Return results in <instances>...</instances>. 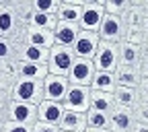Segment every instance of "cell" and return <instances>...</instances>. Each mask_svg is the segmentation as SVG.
Segmentation results:
<instances>
[{
    "label": "cell",
    "mask_w": 148,
    "mask_h": 132,
    "mask_svg": "<svg viewBox=\"0 0 148 132\" xmlns=\"http://www.w3.org/2000/svg\"><path fill=\"white\" fill-rule=\"evenodd\" d=\"M25 23L16 17L10 2H0V37H8L16 46L25 44Z\"/></svg>",
    "instance_id": "cell-1"
},
{
    "label": "cell",
    "mask_w": 148,
    "mask_h": 132,
    "mask_svg": "<svg viewBox=\"0 0 148 132\" xmlns=\"http://www.w3.org/2000/svg\"><path fill=\"white\" fill-rule=\"evenodd\" d=\"M103 6H105V0H84L82 12H80V19H78V29L97 33L101 23H103V17H105Z\"/></svg>",
    "instance_id": "cell-2"
},
{
    "label": "cell",
    "mask_w": 148,
    "mask_h": 132,
    "mask_svg": "<svg viewBox=\"0 0 148 132\" xmlns=\"http://www.w3.org/2000/svg\"><path fill=\"white\" fill-rule=\"evenodd\" d=\"M10 99L21 101V103H31L39 105L43 101V87L41 81H16L10 89Z\"/></svg>",
    "instance_id": "cell-3"
},
{
    "label": "cell",
    "mask_w": 148,
    "mask_h": 132,
    "mask_svg": "<svg viewBox=\"0 0 148 132\" xmlns=\"http://www.w3.org/2000/svg\"><path fill=\"white\" fill-rule=\"evenodd\" d=\"M74 64V54L70 48H62V46H53L49 50L47 56V74L53 77H68V72Z\"/></svg>",
    "instance_id": "cell-4"
},
{
    "label": "cell",
    "mask_w": 148,
    "mask_h": 132,
    "mask_svg": "<svg viewBox=\"0 0 148 132\" xmlns=\"http://www.w3.org/2000/svg\"><path fill=\"white\" fill-rule=\"evenodd\" d=\"M62 107L66 111H78V114H86L90 107V87L82 85H70L66 91V97L62 101Z\"/></svg>",
    "instance_id": "cell-5"
},
{
    "label": "cell",
    "mask_w": 148,
    "mask_h": 132,
    "mask_svg": "<svg viewBox=\"0 0 148 132\" xmlns=\"http://www.w3.org/2000/svg\"><path fill=\"white\" fill-rule=\"evenodd\" d=\"M92 66H95V70L115 72V68L119 66V44L101 41L95 58H92Z\"/></svg>",
    "instance_id": "cell-6"
},
{
    "label": "cell",
    "mask_w": 148,
    "mask_h": 132,
    "mask_svg": "<svg viewBox=\"0 0 148 132\" xmlns=\"http://www.w3.org/2000/svg\"><path fill=\"white\" fill-rule=\"evenodd\" d=\"M4 120L6 122H14V124L33 126L37 122V105L21 103V101H12L10 99L6 109H4Z\"/></svg>",
    "instance_id": "cell-7"
},
{
    "label": "cell",
    "mask_w": 148,
    "mask_h": 132,
    "mask_svg": "<svg viewBox=\"0 0 148 132\" xmlns=\"http://www.w3.org/2000/svg\"><path fill=\"white\" fill-rule=\"evenodd\" d=\"M99 35L97 33H90V31H80L76 35V41H74L72 46V54H74V58H78V60H90L95 58V54L99 50Z\"/></svg>",
    "instance_id": "cell-8"
},
{
    "label": "cell",
    "mask_w": 148,
    "mask_h": 132,
    "mask_svg": "<svg viewBox=\"0 0 148 132\" xmlns=\"http://www.w3.org/2000/svg\"><path fill=\"white\" fill-rule=\"evenodd\" d=\"M123 31H125V25H123V19L121 17H113V15H105L103 17V23L97 31L99 39L101 41H107V44H119L123 39Z\"/></svg>",
    "instance_id": "cell-9"
},
{
    "label": "cell",
    "mask_w": 148,
    "mask_h": 132,
    "mask_svg": "<svg viewBox=\"0 0 148 132\" xmlns=\"http://www.w3.org/2000/svg\"><path fill=\"white\" fill-rule=\"evenodd\" d=\"M43 87V101H56L62 103L66 97V91L70 87L66 77H53V74H47V77L41 81Z\"/></svg>",
    "instance_id": "cell-10"
},
{
    "label": "cell",
    "mask_w": 148,
    "mask_h": 132,
    "mask_svg": "<svg viewBox=\"0 0 148 132\" xmlns=\"http://www.w3.org/2000/svg\"><path fill=\"white\" fill-rule=\"evenodd\" d=\"M95 74V66L90 60H78L74 58V64L68 72V83L70 85H82V87H90V79Z\"/></svg>",
    "instance_id": "cell-11"
},
{
    "label": "cell",
    "mask_w": 148,
    "mask_h": 132,
    "mask_svg": "<svg viewBox=\"0 0 148 132\" xmlns=\"http://www.w3.org/2000/svg\"><path fill=\"white\" fill-rule=\"evenodd\" d=\"M107 118H109V132H130L134 124V109L115 105L107 114Z\"/></svg>",
    "instance_id": "cell-12"
},
{
    "label": "cell",
    "mask_w": 148,
    "mask_h": 132,
    "mask_svg": "<svg viewBox=\"0 0 148 132\" xmlns=\"http://www.w3.org/2000/svg\"><path fill=\"white\" fill-rule=\"evenodd\" d=\"M16 81H43L47 77L45 64H31V62H10Z\"/></svg>",
    "instance_id": "cell-13"
},
{
    "label": "cell",
    "mask_w": 148,
    "mask_h": 132,
    "mask_svg": "<svg viewBox=\"0 0 148 132\" xmlns=\"http://www.w3.org/2000/svg\"><path fill=\"white\" fill-rule=\"evenodd\" d=\"M80 33L78 23H66V21H58L53 29V46H62V48H70L76 41V35Z\"/></svg>",
    "instance_id": "cell-14"
},
{
    "label": "cell",
    "mask_w": 148,
    "mask_h": 132,
    "mask_svg": "<svg viewBox=\"0 0 148 132\" xmlns=\"http://www.w3.org/2000/svg\"><path fill=\"white\" fill-rule=\"evenodd\" d=\"M64 116V107L62 103L56 101H41L37 105V122L41 124H49V126H58L60 120Z\"/></svg>",
    "instance_id": "cell-15"
},
{
    "label": "cell",
    "mask_w": 148,
    "mask_h": 132,
    "mask_svg": "<svg viewBox=\"0 0 148 132\" xmlns=\"http://www.w3.org/2000/svg\"><path fill=\"white\" fill-rule=\"evenodd\" d=\"M115 83L117 87H127V89H138L140 87V70L138 66H125V64H119L115 68Z\"/></svg>",
    "instance_id": "cell-16"
},
{
    "label": "cell",
    "mask_w": 148,
    "mask_h": 132,
    "mask_svg": "<svg viewBox=\"0 0 148 132\" xmlns=\"http://www.w3.org/2000/svg\"><path fill=\"white\" fill-rule=\"evenodd\" d=\"M25 44L35 46V48H43V50H51L53 48V33L27 25L25 27Z\"/></svg>",
    "instance_id": "cell-17"
},
{
    "label": "cell",
    "mask_w": 148,
    "mask_h": 132,
    "mask_svg": "<svg viewBox=\"0 0 148 132\" xmlns=\"http://www.w3.org/2000/svg\"><path fill=\"white\" fill-rule=\"evenodd\" d=\"M82 4H84V0H60V8H58L56 19L66 21V23H78Z\"/></svg>",
    "instance_id": "cell-18"
},
{
    "label": "cell",
    "mask_w": 148,
    "mask_h": 132,
    "mask_svg": "<svg viewBox=\"0 0 148 132\" xmlns=\"http://www.w3.org/2000/svg\"><path fill=\"white\" fill-rule=\"evenodd\" d=\"M47 56L49 50L43 48H35V46H27L23 44L16 52V62H31V64H47Z\"/></svg>",
    "instance_id": "cell-19"
},
{
    "label": "cell",
    "mask_w": 148,
    "mask_h": 132,
    "mask_svg": "<svg viewBox=\"0 0 148 132\" xmlns=\"http://www.w3.org/2000/svg\"><path fill=\"white\" fill-rule=\"evenodd\" d=\"M60 130H68V132H84L86 130V114H78V111H66L58 124Z\"/></svg>",
    "instance_id": "cell-20"
},
{
    "label": "cell",
    "mask_w": 148,
    "mask_h": 132,
    "mask_svg": "<svg viewBox=\"0 0 148 132\" xmlns=\"http://www.w3.org/2000/svg\"><path fill=\"white\" fill-rule=\"evenodd\" d=\"M144 56L142 46H134V44H127V41H119V64L125 66H138L140 60Z\"/></svg>",
    "instance_id": "cell-21"
},
{
    "label": "cell",
    "mask_w": 148,
    "mask_h": 132,
    "mask_svg": "<svg viewBox=\"0 0 148 132\" xmlns=\"http://www.w3.org/2000/svg\"><path fill=\"white\" fill-rule=\"evenodd\" d=\"M117 87L115 83V74L113 72H103V70H95L90 79V91H103V93H113Z\"/></svg>",
    "instance_id": "cell-22"
},
{
    "label": "cell",
    "mask_w": 148,
    "mask_h": 132,
    "mask_svg": "<svg viewBox=\"0 0 148 132\" xmlns=\"http://www.w3.org/2000/svg\"><path fill=\"white\" fill-rule=\"evenodd\" d=\"M113 107H115V99H113V93L90 91V107H88V109L101 111V114H109V111L113 109Z\"/></svg>",
    "instance_id": "cell-23"
},
{
    "label": "cell",
    "mask_w": 148,
    "mask_h": 132,
    "mask_svg": "<svg viewBox=\"0 0 148 132\" xmlns=\"http://www.w3.org/2000/svg\"><path fill=\"white\" fill-rule=\"evenodd\" d=\"M113 99H115V105L134 109L138 105V91L136 89H127V87H115Z\"/></svg>",
    "instance_id": "cell-24"
},
{
    "label": "cell",
    "mask_w": 148,
    "mask_h": 132,
    "mask_svg": "<svg viewBox=\"0 0 148 132\" xmlns=\"http://www.w3.org/2000/svg\"><path fill=\"white\" fill-rule=\"evenodd\" d=\"M29 27H35V29H43V31H51L56 29V25H58V19L51 17V15H41V12H31L29 17Z\"/></svg>",
    "instance_id": "cell-25"
},
{
    "label": "cell",
    "mask_w": 148,
    "mask_h": 132,
    "mask_svg": "<svg viewBox=\"0 0 148 132\" xmlns=\"http://www.w3.org/2000/svg\"><path fill=\"white\" fill-rule=\"evenodd\" d=\"M21 46H16L12 39L8 37H0V60L10 64V62H16V52Z\"/></svg>",
    "instance_id": "cell-26"
},
{
    "label": "cell",
    "mask_w": 148,
    "mask_h": 132,
    "mask_svg": "<svg viewBox=\"0 0 148 132\" xmlns=\"http://www.w3.org/2000/svg\"><path fill=\"white\" fill-rule=\"evenodd\" d=\"M86 128H90V130H109V118H107V114L88 109L86 111Z\"/></svg>",
    "instance_id": "cell-27"
},
{
    "label": "cell",
    "mask_w": 148,
    "mask_h": 132,
    "mask_svg": "<svg viewBox=\"0 0 148 132\" xmlns=\"http://www.w3.org/2000/svg\"><path fill=\"white\" fill-rule=\"evenodd\" d=\"M31 6H33L35 12L56 17L58 15V8H60V0H31Z\"/></svg>",
    "instance_id": "cell-28"
},
{
    "label": "cell",
    "mask_w": 148,
    "mask_h": 132,
    "mask_svg": "<svg viewBox=\"0 0 148 132\" xmlns=\"http://www.w3.org/2000/svg\"><path fill=\"white\" fill-rule=\"evenodd\" d=\"M8 2H10V6L14 8L16 17H18V19H21V21L27 25V23H29V17H31V12H33L31 0H8Z\"/></svg>",
    "instance_id": "cell-29"
},
{
    "label": "cell",
    "mask_w": 148,
    "mask_h": 132,
    "mask_svg": "<svg viewBox=\"0 0 148 132\" xmlns=\"http://www.w3.org/2000/svg\"><path fill=\"white\" fill-rule=\"evenodd\" d=\"M132 6L130 2H115V0H105V15H113V17H121L127 12V8Z\"/></svg>",
    "instance_id": "cell-30"
},
{
    "label": "cell",
    "mask_w": 148,
    "mask_h": 132,
    "mask_svg": "<svg viewBox=\"0 0 148 132\" xmlns=\"http://www.w3.org/2000/svg\"><path fill=\"white\" fill-rule=\"evenodd\" d=\"M0 132H33V126H25V124H14V122H2L0 124Z\"/></svg>",
    "instance_id": "cell-31"
},
{
    "label": "cell",
    "mask_w": 148,
    "mask_h": 132,
    "mask_svg": "<svg viewBox=\"0 0 148 132\" xmlns=\"http://www.w3.org/2000/svg\"><path fill=\"white\" fill-rule=\"evenodd\" d=\"M134 120L148 124V103L146 101H138V105L134 107Z\"/></svg>",
    "instance_id": "cell-32"
},
{
    "label": "cell",
    "mask_w": 148,
    "mask_h": 132,
    "mask_svg": "<svg viewBox=\"0 0 148 132\" xmlns=\"http://www.w3.org/2000/svg\"><path fill=\"white\" fill-rule=\"evenodd\" d=\"M33 132H60L58 126H49V124H41V122H35L33 124Z\"/></svg>",
    "instance_id": "cell-33"
},
{
    "label": "cell",
    "mask_w": 148,
    "mask_h": 132,
    "mask_svg": "<svg viewBox=\"0 0 148 132\" xmlns=\"http://www.w3.org/2000/svg\"><path fill=\"white\" fill-rule=\"evenodd\" d=\"M138 70H140V77H142V79H148V56H146V54L142 56V60H140V64H138Z\"/></svg>",
    "instance_id": "cell-34"
},
{
    "label": "cell",
    "mask_w": 148,
    "mask_h": 132,
    "mask_svg": "<svg viewBox=\"0 0 148 132\" xmlns=\"http://www.w3.org/2000/svg\"><path fill=\"white\" fill-rule=\"evenodd\" d=\"M8 101H10V93H8V91H2V89H0V111H4V109H6Z\"/></svg>",
    "instance_id": "cell-35"
},
{
    "label": "cell",
    "mask_w": 148,
    "mask_h": 132,
    "mask_svg": "<svg viewBox=\"0 0 148 132\" xmlns=\"http://www.w3.org/2000/svg\"><path fill=\"white\" fill-rule=\"evenodd\" d=\"M130 132H148V124L136 122V120H134V124H132V128H130Z\"/></svg>",
    "instance_id": "cell-36"
},
{
    "label": "cell",
    "mask_w": 148,
    "mask_h": 132,
    "mask_svg": "<svg viewBox=\"0 0 148 132\" xmlns=\"http://www.w3.org/2000/svg\"><path fill=\"white\" fill-rule=\"evenodd\" d=\"M142 50H144V54L148 56V33H144V41H142Z\"/></svg>",
    "instance_id": "cell-37"
},
{
    "label": "cell",
    "mask_w": 148,
    "mask_h": 132,
    "mask_svg": "<svg viewBox=\"0 0 148 132\" xmlns=\"http://www.w3.org/2000/svg\"><path fill=\"white\" fill-rule=\"evenodd\" d=\"M84 132H107V130H90V128H86Z\"/></svg>",
    "instance_id": "cell-38"
},
{
    "label": "cell",
    "mask_w": 148,
    "mask_h": 132,
    "mask_svg": "<svg viewBox=\"0 0 148 132\" xmlns=\"http://www.w3.org/2000/svg\"><path fill=\"white\" fill-rule=\"evenodd\" d=\"M4 66H6V62H2V60H0V72L4 70Z\"/></svg>",
    "instance_id": "cell-39"
},
{
    "label": "cell",
    "mask_w": 148,
    "mask_h": 132,
    "mask_svg": "<svg viewBox=\"0 0 148 132\" xmlns=\"http://www.w3.org/2000/svg\"><path fill=\"white\" fill-rule=\"evenodd\" d=\"M4 122V111H0V124Z\"/></svg>",
    "instance_id": "cell-40"
},
{
    "label": "cell",
    "mask_w": 148,
    "mask_h": 132,
    "mask_svg": "<svg viewBox=\"0 0 148 132\" xmlns=\"http://www.w3.org/2000/svg\"><path fill=\"white\" fill-rule=\"evenodd\" d=\"M60 132H68V130H60Z\"/></svg>",
    "instance_id": "cell-41"
},
{
    "label": "cell",
    "mask_w": 148,
    "mask_h": 132,
    "mask_svg": "<svg viewBox=\"0 0 148 132\" xmlns=\"http://www.w3.org/2000/svg\"><path fill=\"white\" fill-rule=\"evenodd\" d=\"M107 132H109V130H107Z\"/></svg>",
    "instance_id": "cell-42"
}]
</instances>
